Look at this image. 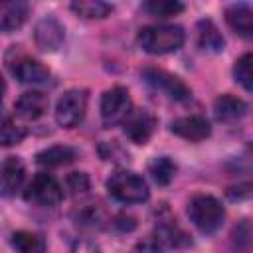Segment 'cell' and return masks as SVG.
<instances>
[{
    "instance_id": "19",
    "label": "cell",
    "mask_w": 253,
    "mask_h": 253,
    "mask_svg": "<svg viewBox=\"0 0 253 253\" xmlns=\"http://www.w3.org/2000/svg\"><path fill=\"white\" fill-rule=\"evenodd\" d=\"M198 43L202 49L206 51H221L225 45V40L221 36V32L215 28V24L211 20H202L198 24Z\"/></svg>"
},
{
    "instance_id": "13",
    "label": "cell",
    "mask_w": 253,
    "mask_h": 253,
    "mask_svg": "<svg viewBox=\"0 0 253 253\" xmlns=\"http://www.w3.org/2000/svg\"><path fill=\"white\" fill-rule=\"evenodd\" d=\"M28 4L22 0H8L0 2V32L10 34L16 32L28 18Z\"/></svg>"
},
{
    "instance_id": "14",
    "label": "cell",
    "mask_w": 253,
    "mask_h": 253,
    "mask_svg": "<svg viewBox=\"0 0 253 253\" xmlns=\"http://www.w3.org/2000/svg\"><path fill=\"white\" fill-rule=\"evenodd\" d=\"M47 105H49V101H47V97H45L42 91H28V93H24V95L16 101L14 107H16V113H18L22 119H26V121H36V119H40V117L45 115Z\"/></svg>"
},
{
    "instance_id": "18",
    "label": "cell",
    "mask_w": 253,
    "mask_h": 253,
    "mask_svg": "<svg viewBox=\"0 0 253 253\" xmlns=\"http://www.w3.org/2000/svg\"><path fill=\"white\" fill-rule=\"evenodd\" d=\"M75 158H77L75 148L57 144V146H49V148L38 152L36 162L40 166H45V168H57V166H65V164L73 162Z\"/></svg>"
},
{
    "instance_id": "23",
    "label": "cell",
    "mask_w": 253,
    "mask_h": 253,
    "mask_svg": "<svg viewBox=\"0 0 253 253\" xmlns=\"http://www.w3.org/2000/svg\"><path fill=\"white\" fill-rule=\"evenodd\" d=\"M26 138V128L14 119H0V146H14Z\"/></svg>"
},
{
    "instance_id": "9",
    "label": "cell",
    "mask_w": 253,
    "mask_h": 253,
    "mask_svg": "<svg viewBox=\"0 0 253 253\" xmlns=\"http://www.w3.org/2000/svg\"><path fill=\"white\" fill-rule=\"evenodd\" d=\"M63 38H65V30H63V26L59 24L57 18L45 16V18H42L36 24L34 40H36L38 47L43 49V51H55V49H59L61 43H63Z\"/></svg>"
},
{
    "instance_id": "26",
    "label": "cell",
    "mask_w": 253,
    "mask_h": 253,
    "mask_svg": "<svg viewBox=\"0 0 253 253\" xmlns=\"http://www.w3.org/2000/svg\"><path fill=\"white\" fill-rule=\"evenodd\" d=\"M65 186H67L69 194L79 196V194H83V192L89 190V176L83 174V172H71L65 178Z\"/></svg>"
},
{
    "instance_id": "24",
    "label": "cell",
    "mask_w": 253,
    "mask_h": 253,
    "mask_svg": "<svg viewBox=\"0 0 253 253\" xmlns=\"http://www.w3.org/2000/svg\"><path fill=\"white\" fill-rule=\"evenodd\" d=\"M233 77L237 83H241V87L245 91L253 89V55L251 53H243L235 65H233Z\"/></svg>"
},
{
    "instance_id": "1",
    "label": "cell",
    "mask_w": 253,
    "mask_h": 253,
    "mask_svg": "<svg viewBox=\"0 0 253 253\" xmlns=\"http://www.w3.org/2000/svg\"><path fill=\"white\" fill-rule=\"evenodd\" d=\"M138 43L146 53L162 55L182 47L184 43V30L174 24H156L146 26L138 32Z\"/></svg>"
},
{
    "instance_id": "22",
    "label": "cell",
    "mask_w": 253,
    "mask_h": 253,
    "mask_svg": "<svg viewBox=\"0 0 253 253\" xmlns=\"http://www.w3.org/2000/svg\"><path fill=\"white\" fill-rule=\"evenodd\" d=\"M148 172H150V176L156 184L166 186V184L172 182V178L176 174V164L168 156H158L148 164Z\"/></svg>"
},
{
    "instance_id": "15",
    "label": "cell",
    "mask_w": 253,
    "mask_h": 253,
    "mask_svg": "<svg viewBox=\"0 0 253 253\" xmlns=\"http://www.w3.org/2000/svg\"><path fill=\"white\" fill-rule=\"evenodd\" d=\"M213 113H215V119L217 121L231 123V121L241 119L247 113V105L239 97L229 95V93H223V95H219L213 101Z\"/></svg>"
},
{
    "instance_id": "27",
    "label": "cell",
    "mask_w": 253,
    "mask_h": 253,
    "mask_svg": "<svg viewBox=\"0 0 253 253\" xmlns=\"http://www.w3.org/2000/svg\"><path fill=\"white\" fill-rule=\"evenodd\" d=\"M160 251H162V247H160V243H158L154 237L140 241V243L132 249V253H160Z\"/></svg>"
},
{
    "instance_id": "28",
    "label": "cell",
    "mask_w": 253,
    "mask_h": 253,
    "mask_svg": "<svg viewBox=\"0 0 253 253\" xmlns=\"http://www.w3.org/2000/svg\"><path fill=\"white\" fill-rule=\"evenodd\" d=\"M73 253H101V251L91 243H79V245H75Z\"/></svg>"
},
{
    "instance_id": "21",
    "label": "cell",
    "mask_w": 253,
    "mask_h": 253,
    "mask_svg": "<svg viewBox=\"0 0 253 253\" xmlns=\"http://www.w3.org/2000/svg\"><path fill=\"white\" fill-rule=\"evenodd\" d=\"M71 10L81 18H107L113 12V4L103 0H77L71 2Z\"/></svg>"
},
{
    "instance_id": "17",
    "label": "cell",
    "mask_w": 253,
    "mask_h": 253,
    "mask_svg": "<svg viewBox=\"0 0 253 253\" xmlns=\"http://www.w3.org/2000/svg\"><path fill=\"white\" fill-rule=\"evenodd\" d=\"M152 237L160 243V247H182L190 243V237L176 225V219L160 221Z\"/></svg>"
},
{
    "instance_id": "4",
    "label": "cell",
    "mask_w": 253,
    "mask_h": 253,
    "mask_svg": "<svg viewBox=\"0 0 253 253\" xmlns=\"http://www.w3.org/2000/svg\"><path fill=\"white\" fill-rule=\"evenodd\" d=\"M87 111V91L83 89H69L65 91L55 107V121L63 128L77 126Z\"/></svg>"
},
{
    "instance_id": "12",
    "label": "cell",
    "mask_w": 253,
    "mask_h": 253,
    "mask_svg": "<svg viewBox=\"0 0 253 253\" xmlns=\"http://www.w3.org/2000/svg\"><path fill=\"white\" fill-rule=\"evenodd\" d=\"M170 130H172L174 134H178L180 138H186V140H192V142L204 140V138H208L210 132H211L210 123H208L204 117H200V115L180 117V119L172 121Z\"/></svg>"
},
{
    "instance_id": "7",
    "label": "cell",
    "mask_w": 253,
    "mask_h": 253,
    "mask_svg": "<svg viewBox=\"0 0 253 253\" xmlns=\"http://www.w3.org/2000/svg\"><path fill=\"white\" fill-rule=\"evenodd\" d=\"M142 77H144V81H146L150 87H154L156 91L164 93L166 97H170V99H174V101H186V99H190V95H192L190 87H188L182 79H178L176 75H172V73H168V71H164V69L148 67V69L142 71Z\"/></svg>"
},
{
    "instance_id": "29",
    "label": "cell",
    "mask_w": 253,
    "mask_h": 253,
    "mask_svg": "<svg viewBox=\"0 0 253 253\" xmlns=\"http://www.w3.org/2000/svg\"><path fill=\"white\" fill-rule=\"evenodd\" d=\"M2 97H4V79L0 77V105H2Z\"/></svg>"
},
{
    "instance_id": "10",
    "label": "cell",
    "mask_w": 253,
    "mask_h": 253,
    "mask_svg": "<svg viewBox=\"0 0 253 253\" xmlns=\"http://www.w3.org/2000/svg\"><path fill=\"white\" fill-rule=\"evenodd\" d=\"M10 69L20 83L40 85V83L49 81V69L45 65H42L40 61L24 55V53H20L14 61H10Z\"/></svg>"
},
{
    "instance_id": "3",
    "label": "cell",
    "mask_w": 253,
    "mask_h": 253,
    "mask_svg": "<svg viewBox=\"0 0 253 253\" xmlns=\"http://www.w3.org/2000/svg\"><path fill=\"white\" fill-rule=\"evenodd\" d=\"M107 190L115 200L123 204H142L148 200V186L144 178L126 170L115 172L107 180Z\"/></svg>"
},
{
    "instance_id": "2",
    "label": "cell",
    "mask_w": 253,
    "mask_h": 253,
    "mask_svg": "<svg viewBox=\"0 0 253 253\" xmlns=\"http://www.w3.org/2000/svg\"><path fill=\"white\" fill-rule=\"evenodd\" d=\"M188 215L202 233H215L223 225L225 210L213 196L198 194L188 204Z\"/></svg>"
},
{
    "instance_id": "5",
    "label": "cell",
    "mask_w": 253,
    "mask_h": 253,
    "mask_svg": "<svg viewBox=\"0 0 253 253\" xmlns=\"http://www.w3.org/2000/svg\"><path fill=\"white\" fill-rule=\"evenodd\" d=\"M24 198L36 206H43V208H53L61 202L63 198V190L59 186V182L45 172H40L34 176V180L30 182L28 190L24 192Z\"/></svg>"
},
{
    "instance_id": "25",
    "label": "cell",
    "mask_w": 253,
    "mask_h": 253,
    "mask_svg": "<svg viewBox=\"0 0 253 253\" xmlns=\"http://www.w3.org/2000/svg\"><path fill=\"white\" fill-rule=\"evenodd\" d=\"M150 16H156V18H170V16H176L184 10V4L182 2H176V0H150L142 6Z\"/></svg>"
},
{
    "instance_id": "6",
    "label": "cell",
    "mask_w": 253,
    "mask_h": 253,
    "mask_svg": "<svg viewBox=\"0 0 253 253\" xmlns=\"http://www.w3.org/2000/svg\"><path fill=\"white\" fill-rule=\"evenodd\" d=\"M132 111L128 91L125 87H113L101 97V119L105 126H115L123 123Z\"/></svg>"
},
{
    "instance_id": "20",
    "label": "cell",
    "mask_w": 253,
    "mask_h": 253,
    "mask_svg": "<svg viewBox=\"0 0 253 253\" xmlns=\"http://www.w3.org/2000/svg\"><path fill=\"white\" fill-rule=\"evenodd\" d=\"M12 247L18 253H45V241L32 231H16L12 235Z\"/></svg>"
},
{
    "instance_id": "8",
    "label": "cell",
    "mask_w": 253,
    "mask_h": 253,
    "mask_svg": "<svg viewBox=\"0 0 253 253\" xmlns=\"http://www.w3.org/2000/svg\"><path fill=\"white\" fill-rule=\"evenodd\" d=\"M154 125H156V121H154V117L146 109H134L123 121L125 134L134 144H146L148 138L154 132Z\"/></svg>"
},
{
    "instance_id": "11",
    "label": "cell",
    "mask_w": 253,
    "mask_h": 253,
    "mask_svg": "<svg viewBox=\"0 0 253 253\" xmlns=\"http://www.w3.org/2000/svg\"><path fill=\"white\" fill-rule=\"evenodd\" d=\"M26 178V168L18 156H8L0 164V196H14Z\"/></svg>"
},
{
    "instance_id": "16",
    "label": "cell",
    "mask_w": 253,
    "mask_h": 253,
    "mask_svg": "<svg viewBox=\"0 0 253 253\" xmlns=\"http://www.w3.org/2000/svg\"><path fill=\"white\" fill-rule=\"evenodd\" d=\"M225 20L235 34L243 38L253 36V12L247 4H231L225 10Z\"/></svg>"
}]
</instances>
